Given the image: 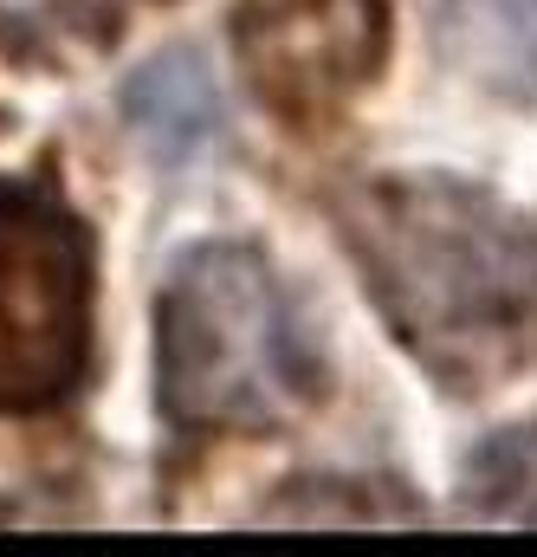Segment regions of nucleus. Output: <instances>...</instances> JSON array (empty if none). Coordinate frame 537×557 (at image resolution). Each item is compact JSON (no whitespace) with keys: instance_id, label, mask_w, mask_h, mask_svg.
I'll return each instance as SVG.
<instances>
[{"instance_id":"4","label":"nucleus","mask_w":537,"mask_h":557,"mask_svg":"<svg viewBox=\"0 0 537 557\" xmlns=\"http://www.w3.org/2000/svg\"><path fill=\"white\" fill-rule=\"evenodd\" d=\"M396 46L389 0H234V52L291 137H324Z\"/></svg>"},{"instance_id":"3","label":"nucleus","mask_w":537,"mask_h":557,"mask_svg":"<svg viewBox=\"0 0 537 557\" xmlns=\"http://www.w3.org/2000/svg\"><path fill=\"white\" fill-rule=\"evenodd\" d=\"M98 240L33 175H0V416L59 409L91 370Z\"/></svg>"},{"instance_id":"5","label":"nucleus","mask_w":537,"mask_h":557,"mask_svg":"<svg viewBox=\"0 0 537 557\" xmlns=\"http://www.w3.org/2000/svg\"><path fill=\"white\" fill-rule=\"evenodd\" d=\"M124 117L155 162H195L221 131V91L188 46H168L136 65V78L124 85Z\"/></svg>"},{"instance_id":"7","label":"nucleus","mask_w":537,"mask_h":557,"mask_svg":"<svg viewBox=\"0 0 537 557\" xmlns=\"http://www.w3.org/2000/svg\"><path fill=\"white\" fill-rule=\"evenodd\" d=\"M124 26V0H0V33L26 52L46 46H111Z\"/></svg>"},{"instance_id":"8","label":"nucleus","mask_w":537,"mask_h":557,"mask_svg":"<svg viewBox=\"0 0 537 557\" xmlns=\"http://www.w3.org/2000/svg\"><path fill=\"white\" fill-rule=\"evenodd\" d=\"M357 493H363L357 480H285V493L260 519L266 525H370V519H389L383 506H363Z\"/></svg>"},{"instance_id":"1","label":"nucleus","mask_w":537,"mask_h":557,"mask_svg":"<svg viewBox=\"0 0 537 557\" xmlns=\"http://www.w3.org/2000/svg\"><path fill=\"white\" fill-rule=\"evenodd\" d=\"M337 240L389 337L453 396L537 363V221L440 169L363 175L337 195Z\"/></svg>"},{"instance_id":"2","label":"nucleus","mask_w":537,"mask_h":557,"mask_svg":"<svg viewBox=\"0 0 537 557\" xmlns=\"http://www.w3.org/2000/svg\"><path fill=\"white\" fill-rule=\"evenodd\" d=\"M324 396V331L253 240H201L168 267L155 298V409L175 434L266 441Z\"/></svg>"},{"instance_id":"6","label":"nucleus","mask_w":537,"mask_h":557,"mask_svg":"<svg viewBox=\"0 0 537 557\" xmlns=\"http://www.w3.org/2000/svg\"><path fill=\"white\" fill-rule=\"evenodd\" d=\"M460 486L486 519L537 525V428H505V434L479 441Z\"/></svg>"}]
</instances>
